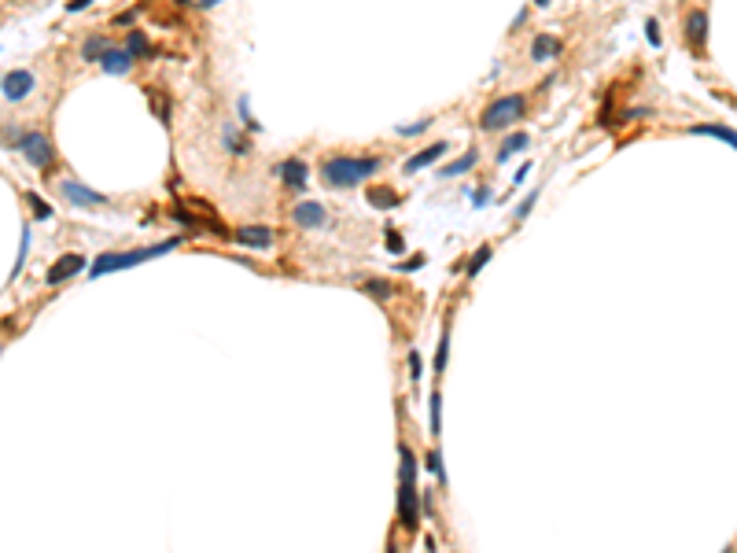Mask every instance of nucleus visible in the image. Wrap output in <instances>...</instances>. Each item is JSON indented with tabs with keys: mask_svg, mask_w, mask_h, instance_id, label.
Listing matches in <instances>:
<instances>
[{
	"mask_svg": "<svg viewBox=\"0 0 737 553\" xmlns=\"http://www.w3.org/2000/svg\"><path fill=\"white\" fill-rule=\"evenodd\" d=\"M383 170V155H324L317 162V177L324 188H332V192H346V188H358L365 185L368 177H376Z\"/></svg>",
	"mask_w": 737,
	"mask_h": 553,
	"instance_id": "obj_1",
	"label": "nucleus"
},
{
	"mask_svg": "<svg viewBox=\"0 0 737 553\" xmlns=\"http://www.w3.org/2000/svg\"><path fill=\"white\" fill-rule=\"evenodd\" d=\"M181 240L177 237H170L163 244H148V247H129V251H103L96 254V262L89 269V276L96 281V276L103 273H115V269H129V266H140V262H151V259H159V254H170V251H177Z\"/></svg>",
	"mask_w": 737,
	"mask_h": 553,
	"instance_id": "obj_2",
	"label": "nucleus"
},
{
	"mask_svg": "<svg viewBox=\"0 0 737 553\" xmlns=\"http://www.w3.org/2000/svg\"><path fill=\"white\" fill-rule=\"evenodd\" d=\"M527 115V93H505V96H494L487 108L480 111V130L483 133H502V130H512V125Z\"/></svg>",
	"mask_w": 737,
	"mask_h": 553,
	"instance_id": "obj_3",
	"label": "nucleus"
},
{
	"mask_svg": "<svg viewBox=\"0 0 737 553\" xmlns=\"http://www.w3.org/2000/svg\"><path fill=\"white\" fill-rule=\"evenodd\" d=\"M682 45L693 59H708V8L693 4L682 15Z\"/></svg>",
	"mask_w": 737,
	"mask_h": 553,
	"instance_id": "obj_4",
	"label": "nucleus"
},
{
	"mask_svg": "<svg viewBox=\"0 0 737 553\" xmlns=\"http://www.w3.org/2000/svg\"><path fill=\"white\" fill-rule=\"evenodd\" d=\"M19 152H23L26 162L34 170H41V174H48V170L56 166V148H52V137L45 130H26L23 137H19Z\"/></svg>",
	"mask_w": 737,
	"mask_h": 553,
	"instance_id": "obj_5",
	"label": "nucleus"
},
{
	"mask_svg": "<svg viewBox=\"0 0 737 553\" xmlns=\"http://www.w3.org/2000/svg\"><path fill=\"white\" fill-rule=\"evenodd\" d=\"M398 520L402 527L413 535L421 527V495H417V480H402L398 483Z\"/></svg>",
	"mask_w": 737,
	"mask_h": 553,
	"instance_id": "obj_6",
	"label": "nucleus"
},
{
	"mask_svg": "<svg viewBox=\"0 0 737 553\" xmlns=\"http://www.w3.org/2000/svg\"><path fill=\"white\" fill-rule=\"evenodd\" d=\"M292 225H299V229H329L332 215H329V207H324L321 200H299L292 207Z\"/></svg>",
	"mask_w": 737,
	"mask_h": 553,
	"instance_id": "obj_7",
	"label": "nucleus"
},
{
	"mask_svg": "<svg viewBox=\"0 0 737 553\" xmlns=\"http://www.w3.org/2000/svg\"><path fill=\"white\" fill-rule=\"evenodd\" d=\"M277 177H280V185H284L288 192L302 196V192H306V181H310V166L302 162L299 155H288V159L277 162Z\"/></svg>",
	"mask_w": 737,
	"mask_h": 553,
	"instance_id": "obj_8",
	"label": "nucleus"
},
{
	"mask_svg": "<svg viewBox=\"0 0 737 553\" xmlns=\"http://www.w3.org/2000/svg\"><path fill=\"white\" fill-rule=\"evenodd\" d=\"M56 192L67 200L71 207H85V210H96V207H107V196H100V192H93L89 185H81V181H74V177H67V181H59V188Z\"/></svg>",
	"mask_w": 737,
	"mask_h": 553,
	"instance_id": "obj_9",
	"label": "nucleus"
},
{
	"mask_svg": "<svg viewBox=\"0 0 737 553\" xmlns=\"http://www.w3.org/2000/svg\"><path fill=\"white\" fill-rule=\"evenodd\" d=\"M85 269V254H78V251H67V254H59V259L48 266V273H45V284L48 288H59V284H67L74 273H81Z\"/></svg>",
	"mask_w": 737,
	"mask_h": 553,
	"instance_id": "obj_10",
	"label": "nucleus"
},
{
	"mask_svg": "<svg viewBox=\"0 0 737 553\" xmlns=\"http://www.w3.org/2000/svg\"><path fill=\"white\" fill-rule=\"evenodd\" d=\"M34 85H37L34 71H8L4 81H0V93H4L8 103H19V100H26L34 93Z\"/></svg>",
	"mask_w": 737,
	"mask_h": 553,
	"instance_id": "obj_11",
	"label": "nucleus"
},
{
	"mask_svg": "<svg viewBox=\"0 0 737 553\" xmlns=\"http://www.w3.org/2000/svg\"><path fill=\"white\" fill-rule=\"evenodd\" d=\"M133 67H137V56L129 52L125 45L118 48V45H111L103 52V59H100V71L103 74H115V78H122V74H133Z\"/></svg>",
	"mask_w": 737,
	"mask_h": 553,
	"instance_id": "obj_12",
	"label": "nucleus"
},
{
	"mask_svg": "<svg viewBox=\"0 0 737 553\" xmlns=\"http://www.w3.org/2000/svg\"><path fill=\"white\" fill-rule=\"evenodd\" d=\"M232 240L244 244V247H254V251H266V247L277 244V237H273L269 225H236V229H232Z\"/></svg>",
	"mask_w": 737,
	"mask_h": 553,
	"instance_id": "obj_13",
	"label": "nucleus"
},
{
	"mask_svg": "<svg viewBox=\"0 0 737 553\" xmlns=\"http://www.w3.org/2000/svg\"><path fill=\"white\" fill-rule=\"evenodd\" d=\"M560 52H565V41H560L557 33H538L531 41V59L535 63H553Z\"/></svg>",
	"mask_w": 737,
	"mask_h": 553,
	"instance_id": "obj_14",
	"label": "nucleus"
},
{
	"mask_svg": "<svg viewBox=\"0 0 737 553\" xmlns=\"http://www.w3.org/2000/svg\"><path fill=\"white\" fill-rule=\"evenodd\" d=\"M446 148H450L446 140H436V144H431V148H424V152H417V155H409L402 170H406V174H421V170H428L431 162H439V159L446 155Z\"/></svg>",
	"mask_w": 737,
	"mask_h": 553,
	"instance_id": "obj_15",
	"label": "nucleus"
},
{
	"mask_svg": "<svg viewBox=\"0 0 737 553\" xmlns=\"http://www.w3.org/2000/svg\"><path fill=\"white\" fill-rule=\"evenodd\" d=\"M365 203L376 207V210H395L402 203V196L395 192V188H387V185H376V188H368V192H365Z\"/></svg>",
	"mask_w": 737,
	"mask_h": 553,
	"instance_id": "obj_16",
	"label": "nucleus"
},
{
	"mask_svg": "<svg viewBox=\"0 0 737 553\" xmlns=\"http://www.w3.org/2000/svg\"><path fill=\"white\" fill-rule=\"evenodd\" d=\"M361 291L373 295V299H380V303H387V299H395V295H398V284L383 281V276H368V281H361Z\"/></svg>",
	"mask_w": 737,
	"mask_h": 553,
	"instance_id": "obj_17",
	"label": "nucleus"
},
{
	"mask_svg": "<svg viewBox=\"0 0 737 553\" xmlns=\"http://www.w3.org/2000/svg\"><path fill=\"white\" fill-rule=\"evenodd\" d=\"M475 162H480V148L472 144L461 159H453L450 166H443V170H439V177H458V174H468V170H472Z\"/></svg>",
	"mask_w": 737,
	"mask_h": 553,
	"instance_id": "obj_18",
	"label": "nucleus"
},
{
	"mask_svg": "<svg viewBox=\"0 0 737 553\" xmlns=\"http://www.w3.org/2000/svg\"><path fill=\"white\" fill-rule=\"evenodd\" d=\"M107 48H111V41L100 37V33H89V37L81 41V59H85V63H100Z\"/></svg>",
	"mask_w": 737,
	"mask_h": 553,
	"instance_id": "obj_19",
	"label": "nucleus"
},
{
	"mask_svg": "<svg viewBox=\"0 0 737 553\" xmlns=\"http://www.w3.org/2000/svg\"><path fill=\"white\" fill-rule=\"evenodd\" d=\"M490 254H494V244H483V247L472 251V259H468V266H465V281H475V276H480V269L490 262Z\"/></svg>",
	"mask_w": 737,
	"mask_h": 553,
	"instance_id": "obj_20",
	"label": "nucleus"
},
{
	"mask_svg": "<svg viewBox=\"0 0 737 553\" xmlns=\"http://www.w3.org/2000/svg\"><path fill=\"white\" fill-rule=\"evenodd\" d=\"M527 144H531V137H527V133H516V137H509L502 148H498V155H494V159H498V162H509L516 152H524Z\"/></svg>",
	"mask_w": 737,
	"mask_h": 553,
	"instance_id": "obj_21",
	"label": "nucleus"
},
{
	"mask_svg": "<svg viewBox=\"0 0 737 553\" xmlns=\"http://www.w3.org/2000/svg\"><path fill=\"white\" fill-rule=\"evenodd\" d=\"M125 48H129V52H133L137 59H140V56H159V48H155V45H151V41H148V37H144L140 30H133V33H129V37H125Z\"/></svg>",
	"mask_w": 737,
	"mask_h": 553,
	"instance_id": "obj_22",
	"label": "nucleus"
},
{
	"mask_svg": "<svg viewBox=\"0 0 737 553\" xmlns=\"http://www.w3.org/2000/svg\"><path fill=\"white\" fill-rule=\"evenodd\" d=\"M446 361H450V321L443 325V336H439V351H436V366H431V369H436V380L446 373Z\"/></svg>",
	"mask_w": 737,
	"mask_h": 553,
	"instance_id": "obj_23",
	"label": "nucleus"
},
{
	"mask_svg": "<svg viewBox=\"0 0 737 553\" xmlns=\"http://www.w3.org/2000/svg\"><path fill=\"white\" fill-rule=\"evenodd\" d=\"M428 410H431V439H439L443 435V398H439V388H431Z\"/></svg>",
	"mask_w": 737,
	"mask_h": 553,
	"instance_id": "obj_24",
	"label": "nucleus"
},
{
	"mask_svg": "<svg viewBox=\"0 0 737 553\" xmlns=\"http://www.w3.org/2000/svg\"><path fill=\"white\" fill-rule=\"evenodd\" d=\"M689 133H711V137H719L726 144L737 148V133L730 130V125H715V122H704V125H689Z\"/></svg>",
	"mask_w": 737,
	"mask_h": 553,
	"instance_id": "obj_25",
	"label": "nucleus"
},
{
	"mask_svg": "<svg viewBox=\"0 0 737 553\" xmlns=\"http://www.w3.org/2000/svg\"><path fill=\"white\" fill-rule=\"evenodd\" d=\"M398 458H402V480H417V454L409 450V443H398Z\"/></svg>",
	"mask_w": 737,
	"mask_h": 553,
	"instance_id": "obj_26",
	"label": "nucleus"
},
{
	"mask_svg": "<svg viewBox=\"0 0 737 553\" xmlns=\"http://www.w3.org/2000/svg\"><path fill=\"white\" fill-rule=\"evenodd\" d=\"M424 465H428V472H431V476H436V480L446 487V472H443V454H439V450H428Z\"/></svg>",
	"mask_w": 737,
	"mask_h": 553,
	"instance_id": "obj_27",
	"label": "nucleus"
},
{
	"mask_svg": "<svg viewBox=\"0 0 737 553\" xmlns=\"http://www.w3.org/2000/svg\"><path fill=\"white\" fill-rule=\"evenodd\" d=\"M236 137H240L236 130H225V133H222L225 148H229V152H236V155H247V152H251V144H247V140H236Z\"/></svg>",
	"mask_w": 737,
	"mask_h": 553,
	"instance_id": "obj_28",
	"label": "nucleus"
},
{
	"mask_svg": "<svg viewBox=\"0 0 737 553\" xmlns=\"http://www.w3.org/2000/svg\"><path fill=\"white\" fill-rule=\"evenodd\" d=\"M538 196H542L538 188H535V192H527V196H524V203L516 207V222H524V218L531 215V210H535V203H538Z\"/></svg>",
	"mask_w": 737,
	"mask_h": 553,
	"instance_id": "obj_29",
	"label": "nucleus"
},
{
	"mask_svg": "<svg viewBox=\"0 0 737 553\" xmlns=\"http://www.w3.org/2000/svg\"><path fill=\"white\" fill-rule=\"evenodd\" d=\"M428 125H431V118H421V122H413V125H398V137H417V133H428Z\"/></svg>",
	"mask_w": 737,
	"mask_h": 553,
	"instance_id": "obj_30",
	"label": "nucleus"
},
{
	"mask_svg": "<svg viewBox=\"0 0 737 553\" xmlns=\"http://www.w3.org/2000/svg\"><path fill=\"white\" fill-rule=\"evenodd\" d=\"M421 376H424L421 354H417V351H409V380H413V384H421Z\"/></svg>",
	"mask_w": 737,
	"mask_h": 553,
	"instance_id": "obj_31",
	"label": "nucleus"
},
{
	"mask_svg": "<svg viewBox=\"0 0 737 553\" xmlns=\"http://www.w3.org/2000/svg\"><path fill=\"white\" fill-rule=\"evenodd\" d=\"M383 240H387V251H391V254H402V251H406V244H402V237H398L395 229H387Z\"/></svg>",
	"mask_w": 737,
	"mask_h": 553,
	"instance_id": "obj_32",
	"label": "nucleus"
},
{
	"mask_svg": "<svg viewBox=\"0 0 737 553\" xmlns=\"http://www.w3.org/2000/svg\"><path fill=\"white\" fill-rule=\"evenodd\" d=\"M26 200H30V207H34V218H52V207H48V203H41L34 192H26Z\"/></svg>",
	"mask_w": 737,
	"mask_h": 553,
	"instance_id": "obj_33",
	"label": "nucleus"
},
{
	"mask_svg": "<svg viewBox=\"0 0 737 553\" xmlns=\"http://www.w3.org/2000/svg\"><path fill=\"white\" fill-rule=\"evenodd\" d=\"M645 37H649V45L660 48V26H656V19H649L645 23Z\"/></svg>",
	"mask_w": 737,
	"mask_h": 553,
	"instance_id": "obj_34",
	"label": "nucleus"
},
{
	"mask_svg": "<svg viewBox=\"0 0 737 553\" xmlns=\"http://www.w3.org/2000/svg\"><path fill=\"white\" fill-rule=\"evenodd\" d=\"M137 23V11H122L118 19H115V26H133Z\"/></svg>",
	"mask_w": 737,
	"mask_h": 553,
	"instance_id": "obj_35",
	"label": "nucleus"
},
{
	"mask_svg": "<svg viewBox=\"0 0 737 553\" xmlns=\"http://www.w3.org/2000/svg\"><path fill=\"white\" fill-rule=\"evenodd\" d=\"M527 19H531V8H524V11H520V15H516V23H512V33H516L520 26H524V23H527Z\"/></svg>",
	"mask_w": 737,
	"mask_h": 553,
	"instance_id": "obj_36",
	"label": "nucleus"
},
{
	"mask_svg": "<svg viewBox=\"0 0 737 553\" xmlns=\"http://www.w3.org/2000/svg\"><path fill=\"white\" fill-rule=\"evenodd\" d=\"M196 4H200L203 11H214V8H218V4H225V0H196Z\"/></svg>",
	"mask_w": 737,
	"mask_h": 553,
	"instance_id": "obj_37",
	"label": "nucleus"
},
{
	"mask_svg": "<svg viewBox=\"0 0 737 553\" xmlns=\"http://www.w3.org/2000/svg\"><path fill=\"white\" fill-rule=\"evenodd\" d=\"M487 196H490V188H480V192H475V200H472V203H475V207H483V200H487Z\"/></svg>",
	"mask_w": 737,
	"mask_h": 553,
	"instance_id": "obj_38",
	"label": "nucleus"
},
{
	"mask_svg": "<svg viewBox=\"0 0 737 553\" xmlns=\"http://www.w3.org/2000/svg\"><path fill=\"white\" fill-rule=\"evenodd\" d=\"M85 4H89V0H71L67 8H71V11H78V8H85Z\"/></svg>",
	"mask_w": 737,
	"mask_h": 553,
	"instance_id": "obj_39",
	"label": "nucleus"
},
{
	"mask_svg": "<svg viewBox=\"0 0 737 553\" xmlns=\"http://www.w3.org/2000/svg\"><path fill=\"white\" fill-rule=\"evenodd\" d=\"M531 8H550V0H535V4H531Z\"/></svg>",
	"mask_w": 737,
	"mask_h": 553,
	"instance_id": "obj_40",
	"label": "nucleus"
},
{
	"mask_svg": "<svg viewBox=\"0 0 737 553\" xmlns=\"http://www.w3.org/2000/svg\"><path fill=\"white\" fill-rule=\"evenodd\" d=\"M0 351H4V343H0Z\"/></svg>",
	"mask_w": 737,
	"mask_h": 553,
	"instance_id": "obj_41",
	"label": "nucleus"
}]
</instances>
